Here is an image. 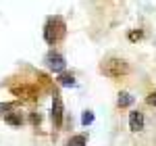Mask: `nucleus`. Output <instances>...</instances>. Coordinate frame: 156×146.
I'll list each match as a JSON object with an SVG mask.
<instances>
[{
	"mask_svg": "<svg viewBox=\"0 0 156 146\" xmlns=\"http://www.w3.org/2000/svg\"><path fill=\"white\" fill-rule=\"evenodd\" d=\"M92 121H94V113H92V111H85L83 117H81V123H83V125H90Z\"/></svg>",
	"mask_w": 156,
	"mask_h": 146,
	"instance_id": "10",
	"label": "nucleus"
},
{
	"mask_svg": "<svg viewBox=\"0 0 156 146\" xmlns=\"http://www.w3.org/2000/svg\"><path fill=\"white\" fill-rule=\"evenodd\" d=\"M46 67L54 73H62L67 69V61H65V57L60 52L52 50V52H48V57H46Z\"/></svg>",
	"mask_w": 156,
	"mask_h": 146,
	"instance_id": "3",
	"label": "nucleus"
},
{
	"mask_svg": "<svg viewBox=\"0 0 156 146\" xmlns=\"http://www.w3.org/2000/svg\"><path fill=\"white\" fill-rule=\"evenodd\" d=\"M144 125H146L144 113H142V111H131V113H129V130L137 134V132L144 130Z\"/></svg>",
	"mask_w": 156,
	"mask_h": 146,
	"instance_id": "5",
	"label": "nucleus"
},
{
	"mask_svg": "<svg viewBox=\"0 0 156 146\" xmlns=\"http://www.w3.org/2000/svg\"><path fill=\"white\" fill-rule=\"evenodd\" d=\"M4 115V121L9 123V125H21L23 123V119H21V113H2Z\"/></svg>",
	"mask_w": 156,
	"mask_h": 146,
	"instance_id": "8",
	"label": "nucleus"
},
{
	"mask_svg": "<svg viewBox=\"0 0 156 146\" xmlns=\"http://www.w3.org/2000/svg\"><path fill=\"white\" fill-rule=\"evenodd\" d=\"M56 82H58L60 86H65V88H73V86L77 84V82H75V77H73L71 73H58V79H56Z\"/></svg>",
	"mask_w": 156,
	"mask_h": 146,
	"instance_id": "7",
	"label": "nucleus"
},
{
	"mask_svg": "<svg viewBox=\"0 0 156 146\" xmlns=\"http://www.w3.org/2000/svg\"><path fill=\"white\" fill-rule=\"evenodd\" d=\"M67 146H87V136H85V134L73 136L71 140L67 142Z\"/></svg>",
	"mask_w": 156,
	"mask_h": 146,
	"instance_id": "9",
	"label": "nucleus"
},
{
	"mask_svg": "<svg viewBox=\"0 0 156 146\" xmlns=\"http://www.w3.org/2000/svg\"><path fill=\"white\" fill-rule=\"evenodd\" d=\"M129 71H131L129 65L123 61V59H108V61H104V65H102V73H104L106 77H110V79H117L121 75H127Z\"/></svg>",
	"mask_w": 156,
	"mask_h": 146,
	"instance_id": "2",
	"label": "nucleus"
},
{
	"mask_svg": "<svg viewBox=\"0 0 156 146\" xmlns=\"http://www.w3.org/2000/svg\"><path fill=\"white\" fill-rule=\"evenodd\" d=\"M15 104H11V102H6V104H0V111H11Z\"/></svg>",
	"mask_w": 156,
	"mask_h": 146,
	"instance_id": "13",
	"label": "nucleus"
},
{
	"mask_svg": "<svg viewBox=\"0 0 156 146\" xmlns=\"http://www.w3.org/2000/svg\"><path fill=\"white\" fill-rule=\"evenodd\" d=\"M133 104V96L129 92H121L119 98H117V107L119 109H125V107H131Z\"/></svg>",
	"mask_w": 156,
	"mask_h": 146,
	"instance_id": "6",
	"label": "nucleus"
},
{
	"mask_svg": "<svg viewBox=\"0 0 156 146\" xmlns=\"http://www.w3.org/2000/svg\"><path fill=\"white\" fill-rule=\"evenodd\" d=\"M67 34V25L62 21V17H50L46 21V27H44V40L48 44H56L60 42Z\"/></svg>",
	"mask_w": 156,
	"mask_h": 146,
	"instance_id": "1",
	"label": "nucleus"
},
{
	"mask_svg": "<svg viewBox=\"0 0 156 146\" xmlns=\"http://www.w3.org/2000/svg\"><path fill=\"white\" fill-rule=\"evenodd\" d=\"M142 38H144V31H131V34H129V40H131V42L142 40Z\"/></svg>",
	"mask_w": 156,
	"mask_h": 146,
	"instance_id": "12",
	"label": "nucleus"
},
{
	"mask_svg": "<svg viewBox=\"0 0 156 146\" xmlns=\"http://www.w3.org/2000/svg\"><path fill=\"white\" fill-rule=\"evenodd\" d=\"M52 123L56 130H60V125H62V98L58 92H54V96H52Z\"/></svg>",
	"mask_w": 156,
	"mask_h": 146,
	"instance_id": "4",
	"label": "nucleus"
},
{
	"mask_svg": "<svg viewBox=\"0 0 156 146\" xmlns=\"http://www.w3.org/2000/svg\"><path fill=\"white\" fill-rule=\"evenodd\" d=\"M146 102H148L150 107H154V109H156V90H154V92H150V94H148V98H146Z\"/></svg>",
	"mask_w": 156,
	"mask_h": 146,
	"instance_id": "11",
	"label": "nucleus"
}]
</instances>
